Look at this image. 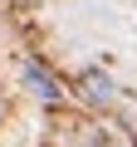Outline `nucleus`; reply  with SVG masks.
<instances>
[{
  "label": "nucleus",
  "mask_w": 137,
  "mask_h": 147,
  "mask_svg": "<svg viewBox=\"0 0 137 147\" xmlns=\"http://www.w3.org/2000/svg\"><path fill=\"white\" fill-rule=\"evenodd\" d=\"M20 79H25V88H30L39 103H59V98H64L59 79H54V74H44L39 64H20Z\"/></svg>",
  "instance_id": "1"
},
{
  "label": "nucleus",
  "mask_w": 137,
  "mask_h": 147,
  "mask_svg": "<svg viewBox=\"0 0 137 147\" xmlns=\"http://www.w3.org/2000/svg\"><path fill=\"white\" fill-rule=\"evenodd\" d=\"M79 93H83L88 103H113V98H118V84H113L108 69H83V74H79Z\"/></svg>",
  "instance_id": "2"
},
{
  "label": "nucleus",
  "mask_w": 137,
  "mask_h": 147,
  "mask_svg": "<svg viewBox=\"0 0 137 147\" xmlns=\"http://www.w3.org/2000/svg\"><path fill=\"white\" fill-rule=\"evenodd\" d=\"M0 123H5V103H0Z\"/></svg>",
  "instance_id": "3"
},
{
  "label": "nucleus",
  "mask_w": 137,
  "mask_h": 147,
  "mask_svg": "<svg viewBox=\"0 0 137 147\" xmlns=\"http://www.w3.org/2000/svg\"><path fill=\"white\" fill-rule=\"evenodd\" d=\"M93 147H108V142H93Z\"/></svg>",
  "instance_id": "4"
}]
</instances>
